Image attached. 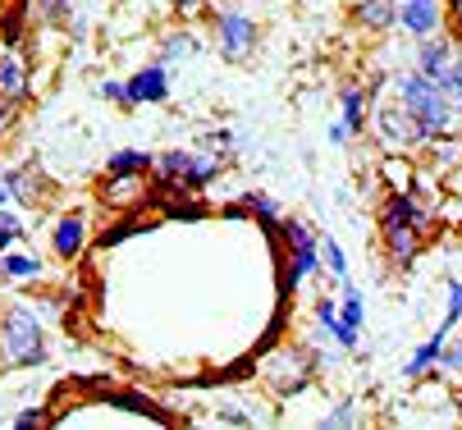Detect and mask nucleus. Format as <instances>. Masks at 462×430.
<instances>
[{"mask_svg": "<svg viewBox=\"0 0 462 430\" xmlns=\"http://www.w3.org/2000/svg\"><path fill=\"white\" fill-rule=\"evenodd\" d=\"M375 174L384 183V193H412V183H417V156H408V151H380Z\"/></svg>", "mask_w": 462, "mask_h": 430, "instance_id": "412c9836", "label": "nucleus"}, {"mask_svg": "<svg viewBox=\"0 0 462 430\" xmlns=\"http://www.w3.org/2000/svg\"><path fill=\"white\" fill-rule=\"evenodd\" d=\"M165 5H170V14L174 19H183V23H192V19H202L211 5H207V0H165Z\"/></svg>", "mask_w": 462, "mask_h": 430, "instance_id": "473e14b6", "label": "nucleus"}, {"mask_svg": "<svg viewBox=\"0 0 462 430\" xmlns=\"http://www.w3.org/2000/svg\"><path fill=\"white\" fill-rule=\"evenodd\" d=\"M320 261H325V275L335 279V284L348 279V252L339 248V238H335V233H320Z\"/></svg>", "mask_w": 462, "mask_h": 430, "instance_id": "bb28decb", "label": "nucleus"}, {"mask_svg": "<svg viewBox=\"0 0 462 430\" xmlns=\"http://www.w3.org/2000/svg\"><path fill=\"white\" fill-rule=\"evenodd\" d=\"M439 87L448 92V101L462 110V46H457V55H453V65H448V74L439 78Z\"/></svg>", "mask_w": 462, "mask_h": 430, "instance_id": "7c9ffc66", "label": "nucleus"}, {"mask_svg": "<svg viewBox=\"0 0 462 430\" xmlns=\"http://www.w3.org/2000/svg\"><path fill=\"white\" fill-rule=\"evenodd\" d=\"M92 92H97L101 101L119 105V110H134V96H128V78H97Z\"/></svg>", "mask_w": 462, "mask_h": 430, "instance_id": "cd10ccee", "label": "nucleus"}, {"mask_svg": "<svg viewBox=\"0 0 462 430\" xmlns=\"http://www.w3.org/2000/svg\"><path fill=\"white\" fill-rule=\"evenodd\" d=\"M280 242H284V275H280V297H293L307 279H316L325 270L320 261V229L311 220H284L280 224Z\"/></svg>", "mask_w": 462, "mask_h": 430, "instance_id": "39448f33", "label": "nucleus"}, {"mask_svg": "<svg viewBox=\"0 0 462 430\" xmlns=\"http://www.w3.org/2000/svg\"><path fill=\"white\" fill-rule=\"evenodd\" d=\"M225 220H252V211H247V202H229L225 211H220Z\"/></svg>", "mask_w": 462, "mask_h": 430, "instance_id": "58836bf2", "label": "nucleus"}, {"mask_svg": "<svg viewBox=\"0 0 462 430\" xmlns=\"http://www.w3.org/2000/svg\"><path fill=\"white\" fill-rule=\"evenodd\" d=\"M389 92L399 96L412 119L426 129V138H439V133H462V110L448 101V92L426 78L421 69H399V74H389Z\"/></svg>", "mask_w": 462, "mask_h": 430, "instance_id": "f03ea898", "label": "nucleus"}, {"mask_svg": "<svg viewBox=\"0 0 462 430\" xmlns=\"http://www.w3.org/2000/svg\"><path fill=\"white\" fill-rule=\"evenodd\" d=\"M439 371H444V376H462V330L448 334V343H444V352H439Z\"/></svg>", "mask_w": 462, "mask_h": 430, "instance_id": "c756f323", "label": "nucleus"}, {"mask_svg": "<svg viewBox=\"0 0 462 430\" xmlns=\"http://www.w3.org/2000/svg\"><path fill=\"white\" fill-rule=\"evenodd\" d=\"M325 133H329V142H335V147H353V142H362V138H357V133L344 124V119H335V124H329Z\"/></svg>", "mask_w": 462, "mask_h": 430, "instance_id": "f704fd0d", "label": "nucleus"}, {"mask_svg": "<svg viewBox=\"0 0 462 430\" xmlns=\"http://www.w3.org/2000/svg\"><path fill=\"white\" fill-rule=\"evenodd\" d=\"M417 160H421L426 169L453 178V174L462 169V133H439V138H430V142L417 151Z\"/></svg>", "mask_w": 462, "mask_h": 430, "instance_id": "aec40b11", "label": "nucleus"}, {"mask_svg": "<svg viewBox=\"0 0 462 430\" xmlns=\"http://www.w3.org/2000/svg\"><path fill=\"white\" fill-rule=\"evenodd\" d=\"M202 46H207V41H202V32H197L192 23H183V19H179L174 28H165V32H161V50H156V59L174 69V65H183V59H192Z\"/></svg>", "mask_w": 462, "mask_h": 430, "instance_id": "a211bd4d", "label": "nucleus"}, {"mask_svg": "<svg viewBox=\"0 0 462 430\" xmlns=\"http://www.w3.org/2000/svg\"><path fill=\"white\" fill-rule=\"evenodd\" d=\"M0 229H10V233H19V238L28 233V224H23V215H19L14 206H0Z\"/></svg>", "mask_w": 462, "mask_h": 430, "instance_id": "c9c22d12", "label": "nucleus"}, {"mask_svg": "<svg viewBox=\"0 0 462 430\" xmlns=\"http://www.w3.org/2000/svg\"><path fill=\"white\" fill-rule=\"evenodd\" d=\"M316 425H325V430H357V425H362V403H357V398H339Z\"/></svg>", "mask_w": 462, "mask_h": 430, "instance_id": "a878e982", "label": "nucleus"}, {"mask_svg": "<svg viewBox=\"0 0 462 430\" xmlns=\"http://www.w3.org/2000/svg\"><path fill=\"white\" fill-rule=\"evenodd\" d=\"M457 37L453 32H435V37H421L417 46H412V69H421L426 78H444L448 74V65H453V55H457Z\"/></svg>", "mask_w": 462, "mask_h": 430, "instance_id": "f8f14e48", "label": "nucleus"}, {"mask_svg": "<svg viewBox=\"0 0 462 430\" xmlns=\"http://www.w3.org/2000/svg\"><path fill=\"white\" fill-rule=\"evenodd\" d=\"M247 211H252V224L266 233V238H280V224H284V206L271 197V193H261V188H247L243 193Z\"/></svg>", "mask_w": 462, "mask_h": 430, "instance_id": "4be33fe9", "label": "nucleus"}, {"mask_svg": "<svg viewBox=\"0 0 462 430\" xmlns=\"http://www.w3.org/2000/svg\"><path fill=\"white\" fill-rule=\"evenodd\" d=\"M457 412H462V389H457Z\"/></svg>", "mask_w": 462, "mask_h": 430, "instance_id": "79ce46f5", "label": "nucleus"}, {"mask_svg": "<svg viewBox=\"0 0 462 430\" xmlns=\"http://www.w3.org/2000/svg\"><path fill=\"white\" fill-rule=\"evenodd\" d=\"M435 224H439V211L426 206L417 193H384L375 202V233H380V248L393 270L417 266L426 242L435 238Z\"/></svg>", "mask_w": 462, "mask_h": 430, "instance_id": "f257e3e1", "label": "nucleus"}, {"mask_svg": "<svg viewBox=\"0 0 462 430\" xmlns=\"http://www.w3.org/2000/svg\"><path fill=\"white\" fill-rule=\"evenodd\" d=\"M74 10L79 0H28V14L46 28H60V23H74Z\"/></svg>", "mask_w": 462, "mask_h": 430, "instance_id": "393cba45", "label": "nucleus"}, {"mask_svg": "<svg viewBox=\"0 0 462 430\" xmlns=\"http://www.w3.org/2000/svg\"><path fill=\"white\" fill-rule=\"evenodd\" d=\"M366 138H371L380 151H408V156H417V151L430 142L426 129L412 119V110H408L399 96H393V92H380V96H375Z\"/></svg>", "mask_w": 462, "mask_h": 430, "instance_id": "423d86ee", "label": "nucleus"}, {"mask_svg": "<svg viewBox=\"0 0 462 430\" xmlns=\"http://www.w3.org/2000/svg\"><path fill=\"white\" fill-rule=\"evenodd\" d=\"M128 96H134V110L138 105H165L170 101V65L152 59L138 74H128Z\"/></svg>", "mask_w": 462, "mask_h": 430, "instance_id": "4468645a", "label": "nucleus"}, {"mask_svg": "<svg viewBox=\"0 0 462 430\" xmlns=\"http://www.w3.org/2000/svg\"><path fill=\"white\" fill-rule=\"evenodd\" d=\"M399 32L412 41L448 32V0H399Z\"/></svg>", "mask_w": 462, "mask_h": 430, "instance_id": "1a4fd4ad", "label": "nucleus"}, {"mask_svg": "<svg viewBox=\"0 0 462 430\" xmlns=\"http://www.w3.org/2000/svg\"><path fill=\"white\" fill-rule=\"evenodd\" d=\"M46 275V261L37 257V252H19V248H10V252H0V279H19V284H37Z\"/></svg>", "mask_w": 462, "mask_h": 430, "instance_id": "5701e85b", "label": "nucleus"}, {"mask_svg": "<svg viewBox=\"0 0 462 430\" xmlns=\"http://www.w3.org/2000/svg\"><path fill=\"white\" fill-rule=\"evenodd\" d=\"M0 361L19 366V371L46 361V325L23 302H10L5 312H0Z\"/></svg>", "mask_w": 462, "mask_h": 430, "instance_id": "20e7f679", "label": "nucleus"}, {"mask_svg": "<svg viewBox=\"0 0 462 430\" xmlns=\"http://www.w3.org/2000/svg\"><path fill=\"white\" fill-rule=\"evenodd\" d=\"M19 110H23L19 101H10L5 92H0V142H5V138H10V133L23 124V114H19Z\"/></svg>", "mask_w": 462, "mask_h": 430, "instance_id": "2f4dec72", "label": "nucleus"}, {"mask_svg": "<svg viewBox=\"0 0 462 430\" xmlns=\"http://www.w3.org/2000/svg\"><path fill=\"white\" fill-rule=\"evenodd\" d=\"M316 371H320V361H316V352L307 343H280L271 357L256 361V380L266 385V394L280 398V403L298 398L316 380Z\"/></svg>", "mask_w": 462, "mask_h": 430, "instance_id": "7ed1b4c3", "label": "nucleus"}, {"mask_svg": "<svg viewBox=\"0 0 462 430\" xmlns=\"http://www.w3.org/2000/svg\"><path fill=\"white\" fill-rule=\"evenodd\" d=\"M88 233H92V220L88 211H64L55 224H51V257L60 266H74L88 248Z\"/></svg>", "mask_w": 462, "mask_h": 430, "instance_id": "9d476101", "label": "nucleus"}, {"mask_svg": "<svg viewBox=\"0 0 462 430\" xmlns=\"http://www.w3.org/2000/svg\"><path fill=\"white\" fill-rule=\"evenodd\" d=\"M14 197H10V188H5V178H0V206H10Z\"/></svg>", "mask_w": 462, "mask_h": 430, "instance_id": "a19ab883", "label": "nucleus"}, {"mask_svg": "<svg viewBox=\"0 0 462 430\" xmlns=\"http://www.w3.org/2000/svg\"><path fill=\"white\" fill-rule=\"evenodd\" d=\"M156 165V151H143V147H119L106 156V169L101 174H152Z\"/></svg>", "mask_w": 462, "mask_h": 430, "instance_id": "b1692460", "label": "nucleus"}, {"mask_svg": "<svg viewBox=\"0 0 462 430\" xmlns=\"http://www.w3.org/2000/svg\"><path fill=\"white\" fill-rule=\"evenodd\" d=\"M138 229H152V224H147V220H134V215H128V220H124L119 229H110V233H106V242H124L128 233H138Z\"/></svg>", "mask_w": 462, "mask_h": 430, "instance_id": "e433bc0d", "label": "nucleus"}, {"mask_svg": "<svg viewBox=\"0 0 462 430\" xmlns=\"http://www.w3.org/2000/svg\"><path fill=\"white\" fill-rule=\"evenodd\" d=\"M207 28H211V41L220 50V59L229 65H247L261 46V23L252 14H243L238 5H211L207 10Z\"/></svg>", "mask_w": 462, "mask_h": 430, "instance_id": "0eeeda50", "label": "nucleus"}, {"mask_svg": "<svg viewBox=\"0 0 462 430\" xmlns=\"http://www.w3.org/2000/svg\"><path fill=\"white\" fill-rule=\"evenodd\" d=\"M371 105H375V92L366 87V83H344L339 87V119L357 133V138H366V129H371Z\"/></svg>", "mask_w": 462, "mask_h": 430, "instance_id": "dca6fc26", "label": "nucleus"}, {"mask_svg": "<svg viewBox=\"0 0 462 430\" xmlns=\"http://www.w3.org/2000/svg\"><path fill=\"white\" fill-rule=\"evenodd\" d=\"M14 242H19V233H10V229H0V252H10Z\"/></svg>", "mask_w": 462, "mask_h": 430, "instance_id": "ea45409f", "label": "nucleus"}, {"mask_svg": "<svg viewBox=\"0 0 462 430\" xmlns=\"http://www.w3.org/2000/svg\"><path fill=\"white\" fill-rule=\"evenodd\" d=\"M448 32L462 41V0H448Z\"/></svg>", "mask_w": 462, "mask_h": 430, "instance_id": "4c0bfd02", "label": "nucleus"}, {"mask_svg": "<svg viewBox=\"0 0 462 430\" xmlns=\"http://www.w3.org/2000/svg\"><path fill=\"white\" fill-rule=\"evenodd\" d=\"M444 325H462V279H444Z\"/></svg>", "mask_w": 462, "mask_h": 430, "instance_id": "c85d7f7f", "label": "nucleus"}, {"mask_svg": "<svg viewBox=\"0 0 462 430\" xmlns=\"http://www.w3.org/2000/svg\"><path fill=\"white\" fill-rule=\"evenodd\" d=\"M51 421H55V416H51L46 407H23L10 425H14V430H42V425H51Z\"/></svg>", "mask_w": 462, "mask_h": 430, "instance_id": "72a5a7b5", "label": "nucleus"}, {"mask_svg": "<svg viewBox=\"0 0 462 430\" xmlns=\"http://www.w3.org/2000/svg\"><path fill=\"white\" fill-rule=\"evenodd\" d=\"M311 321L325 339H335L344 352H362V334L344 325V312H339V297H329V293H316L311 297Z\"/></svg>", "mask_w": 462, "mask_h": 430, "instance_id": "9b49d317", "label": "nucleus"}, {"mask_svg": "<svg viewBox=\"0 0 462 430\" xmlns=\"http://www.w3.org/2000/svg\"><path fill=\"white\" fill-rule=\"evenodd\" d=\"M0 178H5V188H10L14 206H46L51 183H46V174L37 169V160H19V165H10Z\"/></svg>", "mask_w": 462, "mask_h": 430, "instance_id": "ddd939ff", "label": "nucleus"}, {"mask_svg": "<svg viewBox=\"0 0 462 430\" xmlns=\"http://www.w3.org/2000/svg\"><path fill=\"white\" fill-rule=\"evenodd\" d=\"M152 197H156L152 174H101V183H97V202L115 215H138Z\"/></svg>", "mask_w": 462, "mask_h": 430, "instance_id": "6e6552de", "label": "nucleus"}, {"mask_svg": "<svg viewBox=\"0 0 462 430\" xmlns=\"http://www.w3.org/2000/svg\"><path fill=\"white\" fill-rule=\"evenodd\" d=\"M0 92H5L10 101H28L32 96V69H28V55L19 46L0 50Z\"/></svg>", "mask_w": 462, "mask_h": 430, "instance_id": "f3484780", "label": "nucleus"}, {"mask_svg": "<svg viewBox=\"0 0 462 430\" xmlns=\"http://www.w3.org/2000/svg\"><path fill=\"white\" fill-rule=\"evenodd\" d=\"M448 334H453V325H444V321H439V330H435L426 343H417V348H412V357L403 361V380H412V385H417V380H426V376H435V371H439V352H444Z\"/></svg>", "mask_w": 462, "mask_h": 430, "instance_id": "6ab92c4d", "label": "nucleus"}, {"mask_svg": "<svg viewBox=\"0 0 462 430\" xmlns=\"http://www.w3.org/2000/svg\"><path fill=\"white\" fill-rule=\"evenodd\" d=\"M348 23L371 32V37H384V32L399 28V0H353Z\"/></svg>", "mask_w": 462, "mask_h": 430, "instance_id": "2eb2a0df", "label": "nucleus"}]
</instances>
